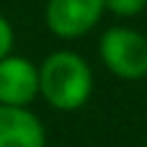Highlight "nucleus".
<instances>
[{
    "instance_id": "f257e3e1",
    "label": "nucleus",
    "mask_w": 147,
    "mask_h": 147,
    "mask_svg": "<svg viewBox=\"0 0 147 147\" xmlns=\"http://www.w3.org/2000/svg\"><path fill=\"white\" fill-rule=\"evenodd\" d=\"M39 93L52 109L75 111L88 103L93 93V75L88 62L75 52H54L39 67Z\"/></svg>"
},
{
    "instance_id": "f03ea898",
    "label": "nucleus",
    "mask_w": 147,
    "mask_h": 147,
    "mask_svg": "<svg viewBox=\"0 0 147 147\" xmlns=\"http://www.w3.org/2000/svg\"><path fill=\"white\" fill-rule=\"evenodd\" d=\"M101 59L121 80H140L147 75V36L134 28L114 26L101 36Z\"/></svg>"
},
{
    "instance_id": "7ed1b4c3",
    "label": "nucleus",
    "mask_w": 147,
    "mask_h": 147,
    "mask_svg": "<svg viewBox=\"0 0 147 147\" xmlns=\"http://www.w3.org/2000/svg\"><path fill=\"white\" fill-rule=\"evenodd\" d=\"M103 0H49L47 26L59 39L85 36L103 16Z\"/></svg>"
},
{
    "instance_id": "20e7f679",
    "label": "nucleus",
    "mask_w": 147,
    "mask_h": 147,
    "mask_svg": "<svg viewBox=\"0 0 147 147\" xmlns=\"http://www.w3.org/2000/svg\"><path fill=\"white\" fill-rule=\"evenodd\" d=\"M39 96V67L26 59L8 54L0 59V106H28Z\"/></svg>"
},
{
    "instance_id": "39448f33",
    "label": "nucleus",
    "mask_w": 147,
    "mask_h": 147,
    "mask_svg": "<svg viewBox=\"0 0 147 147\" xmlns=\"http://www.w3.org/2000/svg\"><path fill=\"white\" fill-rule=\"evenodd\" d=\"M47 132L23 106H0V147H44Z\"/></svg>"
},
{
    "instance_id": "423d86ee",
    "label": "nucleus",
    "mask_w": 147,
    "mask_h": 147,
    "mask_svg": "<svg viewBox=\"0 0 147 147\" xmlns=\"http://www.w3.org/2000/svg\"><path fill=\"white\" fill-rule=\"evenodd\" d=\"M103 8L121 18H129V16H140L145 10L147 0H103Z\"/></svg>"
},
{
    "instance_id": "0eeeda50",
    "label": "nucleus",
    "mask_w": 147,
    "mask_h": 147,
    "mask_svg": "<svg viewBox=\"0 0 147 147\" xmlns=\"http://www.w3.org/2000/svg\"><path fill=\"white\" fill-rule=\"evenodd\" d=\"M10 49H13V28H10V23L0 16V59L8 57Z\"/></svg>"
}]
</instances>
